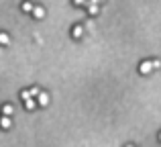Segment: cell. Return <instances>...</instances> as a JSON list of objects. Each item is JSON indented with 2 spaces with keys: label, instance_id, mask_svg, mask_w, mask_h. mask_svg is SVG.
Segmentation results:
<instances>
[{
  "label": "cell",
  "instance_id": "6da1fadb",
  "mask_svg": "<svg viewBox=\"0 0 161 147\" xmlns=\"http://www.w3.org/2000/svg\"><path fill=\"white\" fill-rule=\"evenodd\" d=\"M37 104H39V106H47L49 104V94L47 92H41V94L37 96Z\"/></svg>",
  "mask_w": 161,
  "mask_h": 147
},
{
  "label": "cell",
  "instance_id": "7a4b0ae2",
  "mask_svg": "<svg viewBox=\"0 0 161 147\" xmlns=\"http://www.w3.org/2000/svg\"><path fill=\"white\" fill-rule=\"evenodd\" d=\"M139 72H141L143 76H147V74H151L153 72V68H151V61H143L141 65H139Z\"/></svg>",
  "mask_w": 161,
  "mask_h": 147
},
{
  "label": "cell",
  "instance_id": "3957f363",
  "mask_svg": "<svg viewBox=\"0 0 161 147\" xmlns=\"http://www.w3.org/2000/svg\"><path fill=\"white\" fill-rule=\"evenodd\" d=\"M82 35H84V27L82 25H75V27L71 29V37H74V39H80Z\"/></svg>",
  "mask_w": 161,
  "mask_h": 147
},
{
  "label": "cell",
  "instance_id": "277c9868",
  "mask_svg": "<svg viewBox=\"0 0 161 147\" xmlns=\"http://www.w3.org/2000/svg\"><path fill=\"white\" fill-rule=\"evenodd\" d=\"M86 6H88V12H90L92 16H94V14H98V8H100V4H98V2H88Z\"/></svg>",
  "mask_w": 161,
  "mask_h": 147
},
{
  "label": "cell",
  "instance_id": "5b68a950",
  "mask_svg": "<svg viewBox=\"0 0 161 147\" xmlns=\"http://www.w3.org/2000/svg\"><path fill=\"white\" fill-rule=\"evenodd\" d=\"M0 127H2V129H10L12 127L10 116H2V119H0Z\"/></svg>",
  "mask_w": 161,
  "mask_h": 147
},
{
  "label": "cell",
  "instance_id": "8992f818",
  "mask_svg": "<svg viewBox=\"0 0 161 147\" xmlns=\"http://www.w3.org/2000/svg\"><path fill=\"white\" fill-rule=\"evenodd\" d=\"M33 16H35V19H43V16H45V10L41 6H35V8H33Z\"/></svg>",
  "mask_w": 161,
  "mask_h": 147
},
{
  "label": "cell",
  "instance_id": "52a82bcc",
  "mask_svg": "<svg viewBox=\"0 0 161 147\" xmlns=\"http://www.w3.org/2000/svg\"><path fill=\"white\" fill-rule=\"evenodd\" d=\"M12 112H14V106H12V104H4L2 106V115L4 116H10Z\"/></svg>",
  "mask_w": 161,
  "mask_h": 147
},
{
  "label": "cell",
  "instance_id": "ba28073f",
  "mask_svg": "<svg viewBox=\"0 0 161 147\" xmlns=\"http://www.w3.org/2000/svg\"><path fill=\"white\" fill-rule=\"evenodd\" d=\"M37 106V102L33 98H29V100H25V108H27V110H33V108Z\"/></svg>",
  "mask_w": 161,
  "mask_h": 147
},
{
  "label": "cell",
  "instance_id": "9c48e42d",
  "mask_svg": "<svg viewBox=\"0 0 161 147\" xmlns=\"http://www.w3.org/2000/svg\"><path fill=\"white\" fill-rule=\"evenodd\" d=\"M8 43H10V37L6 33H0V45H8Z\"/></svg>",
  "mask_w": 161,
  "mask_h": 147
},
{
  "label": "cell",
  "instance_id": "30bf717a",
  "mask_svg": "<svg viewBox=\"0 0 161 147\" xmlns=\"http://www.w3.org/2000/svg\"><path fill=\"white\" fill-rule=\"evenodd\" d=\"M20 6H23V10H25V12H33V8H35V6H33L31 2H23Z\"/></svg>",
  "mask_w": 161,
  "mask_h": 147
},
{
  "label": "cell",
  "instance_id": "8fae6325",
  "mask_svg": "<svg viewBox=\"0 0 161 147\" xmlns=\"http://www.w3.org/2000/svg\"><path fill=\"white\" fill-rule=\"evenodd\" d=\"M39 94H41V90H39V88H37V86L29 90V96H31V98H33V96H39Z\"/></svg>",
  "mask_w": 161,
  "mask_h": 147
},
{
  "label": "cell",
  "instance_id": "7c38bea8",
  "mask_svg": "<svg viewBox=\"0 0 161 147\" xmlns=\"http://www.w3.org/2000/svg\"><path fill=\"white\" fill-rule=\"evenodd\" d=\"M151 68H153V70L161 68V61H159V59H151Z\"/></svg>",
  "mask_w": 161,
  "mask_h": 147
},
{
  "label": "cell",
  "instance_id": "4fadbf2b",
  "mask_svg": "<svg viewBox=\"0 0 161 147\" xmlns=\"http://www.w3.org/2000/svg\"><path fill=\"white\" fill-rule=\"evenodd\" d=\"M20 98H23V102L31 98V96H29V90H23V92H20Z\"/></svg>",
  "mask_w": 161,
  "mask_h": 147
},
{
  "label": "cell",
  "instance_id": "5bb4252c",
  "mask_svg": "<svg viewBox=\"0 0 161 147\" xmlns=\"http://www.w3.org/2000/svg\"><path fill=\"white\" fill-rule=\"evenodd\" d=\"M159 141H161V133H159Z\"/></svg>",
  "mask_w": 161,
  "mask_h": 147
},
{
  "label": "cell",
  "instance_id": "9a60e30c",
  "mask_svg": "<svg viewBox=\"0 0 161 147\" xmlns=\"http://www.w3.org/2000/svg\"><path fill=\"white\" fill-rule=\"evenodd\" d=\"M126 147H133V145H126Z\"/></svg>",
  "mask_w": 161,
  "mask_h": 147
}]
</instances>
